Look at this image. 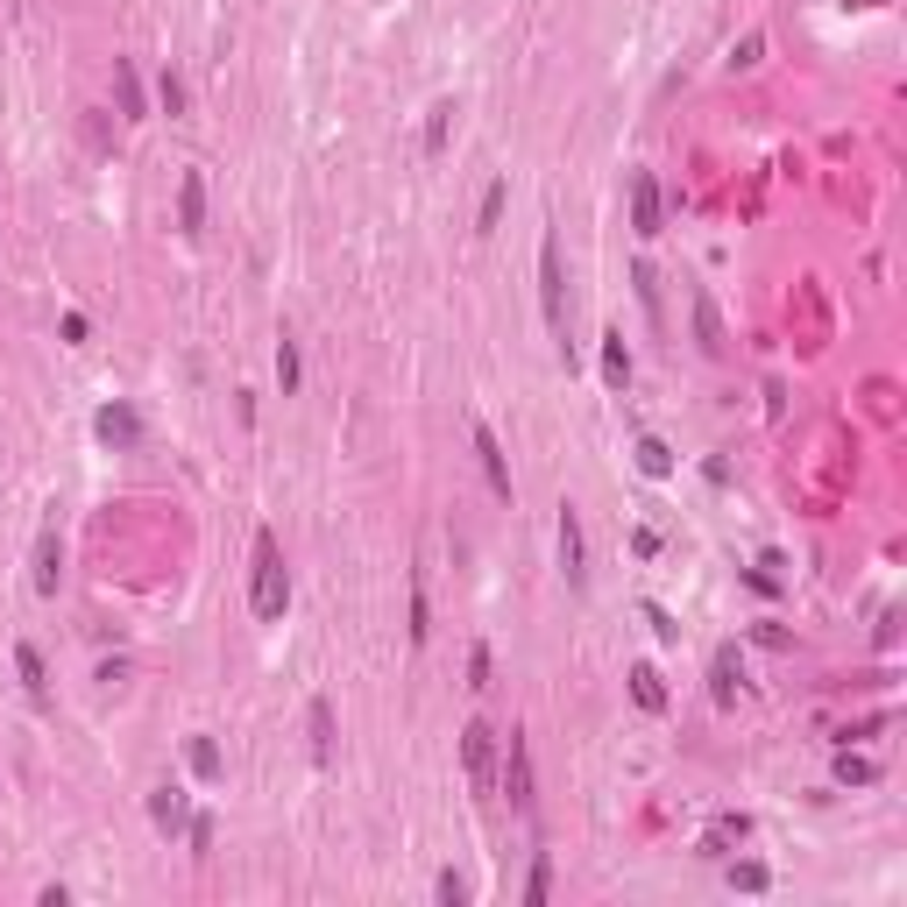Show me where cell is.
<instances>
[{"instance_id":"cell-4","label":"cell","mask_w":907,"mask_h":907,"mask_svg":"<svg viewBox=\"0 0 907 907\" xmlns=\"http://www.w3.org/2000/svg\"><path fill=\"white\" fill-rule=\"evenodd\" d=\"M461 766H468V787L489 794V766H497V730H489V723H468L461 730Z\"/></svg>"},{"instance_id":"cell-1","label":"cell","mask_w":907,"mask_h":907,"mask_svg":"<svg viewBox=\"0 0 907 907\" xmlns=\"http://www.w3.org/2000/svg\"><path fill=\"white\" fill-rule=\"evenodd\" d=\"M256 617L277 624L284 603H291V574H284V553H277V532H256V589H249Z\"/></svg>"},{"instance_id":"cell-21","label":"cell","mask_w":907,"mask_h":907,"mask_svg":"<svg viewBox=\"0 0 907 907\" xmlns=\"http://www.w3.org/2000/svg\"><path fill=\"white\" fill-rule=\"evenodd\" d=\"M730 844H745V815H723L716 830H709V844H702V851H709V858H723Z\"/></svg>"},{"instance_id":"cell-33","label":"cell","mask_w":907,"mask_h":907,"mask_svg":"<svg viewBox=\"0 0 907 907\" xmlns=\"http://www.w3.org/2000/svg\"><path fill=\"white\" fill-rule=\"evenodd\" d=\"M433 893H440L447 907H461V900H468V879H454V872H440V886H433Z\"/></svg>"},{"instance_id":"cell-31","label":"cell","mask_w":907,"mask_h":907,"mask_svg":"<svg viewBox=\"0 0 907 907\" xmlns=\"http://www.w3.org/2000/svg\"><path fill=\"white\" fill-rule=\"evenodd\" d=\"M645 624H652V631H659V638H667V645H674V638H681V624H674V617H667V610H659V603H645Z\"/></svg>"},{"instance_id":"cell-16","label":"cell","mask_w":907,"mask_h":907,"mask_svg":"<svg viewBox=\"0 0 907 907\" xmlns=\"http://www.w3.org/2000/svg\"><path fill=\"white\" fill-rule=\"evenodd\" d=\"M149 815H156V830L178 837V830H185V794H178V787H156V794H149Z\"/></svg>"},{"instance_id":"cell-22","label":"cell","mask_w":907,"mask_h":907,"mask_svg":"<svg viewBox=\"0 0 907 907\" xmlns=\"http://www.w3.org/2000/svg\"><path fill=\"white\" fill-rule=\"evenodd\" d=\"M192 773L199 780H220V745H213V737H192Z\"/></svg>"},{"instance_id":"cell-27","label":"cell","mask_w":907,"mask_h":907,"mask_svg":"<svg viewBox=\"0 0 907 907\" xmlns=\"http://www.w3.org/2000/svg\"><path fill=\"white\" fill-rule=\"evenodd\" d=\"M837 780H844V787H872L879 773H872L865 759H851V752H844V759H837Z\"/></svg>"},{"instance_id":"cell-5","label":"cell","mask_w":907,"mask_h":907,"mask_svg":"<svg viewBox=\"0 0 907 907\" xmlns=\"http://www.w3.org/2000/svg\"><path fill=\"white\" fill-rule=\"evenodd\" d=\"M504 787H511V808L532 815V745H525V730H511V759H504Z\"/></svg>"},{"instance_id":"cell-10","label":"cell","mask_w":907,"mask_h":907,"mask_svg":"<svg viewBox=\"0 0 907 907\" xmlns=\"http://www.w3.org/2000/svg\"><path fill=\"white\" fill-rule=\"evenodd\" d=\"M93 433H100L107 447H135V440H142V426H135V411H128V404H107L100 419H93Z\"/></svg>"},{"instance_id":"cell-26","label":"cell","mask_w":907,"mask_h":907,"mask_svg":"<svg viewBox=\"0 0 907 907\" xmlns=\"http://www.w3.org/2000/svg\"><path fill=\"white\" fill-rule=\"evenodd\" d=\"M489 674H497V659H489V645H475V652H468V688L482 695V688H489Z\"/></svg>"},{"instance_id":"cell-15","label":"cell","mask_w":907,"mask_h":907,"mask_svg":"<svg viewBox=\"0 0 907 907\" xmlns=\"http://www.w3.org/2000/svg\"><path fill=\"white\" fill-rule=\"evenodd\" d=\"M737 681H745V674H737V652H716V674H709V702H716V709H730V702H737Z\"/></svg>"},{"instance_id":"cell-2","label":"cell","mask_w":907,"mask_h":907,"mask_svg":"<svg viewBox=\"0 0 907 907\" xmlns=\"http://www.w3.org/2000/svg\"><path fill=\"white\" fill-rule=\"evenodd\" d=\"M539 305H546V326L560 341V362L574 369V348H567V277H560V241L553 234L539 241Z\"/></svg>"},{"instance_id":"cell-25","label":"cell","mask_w":907,"mask_h":907,"mask_svg":"<svg viewBox=\"0 0 907 907\" xmlns=\"http://www.w3.org/2000/svg\"><path fill=\"white\" fill-rule=\"evenodd\" d=\"M114 78H121V114H128V121H142V86H135V71H128V64H114Z\"/></svg>"},{"instance_id":"cell-7","label":"cell","mask_w":907,"mask_h":907,"mask_svg":"<svg viewBox=\"0 0 907 907\" xmlns=\"http://www.w3.org/2000/svg\"><path fill=\"white\" fill-rule=\"evenodd\" d=\"M468 440H475V461H482V475H489V489L497 497H511V461H504V447H497V433H489L482 419L468 426Z\"/></svg>"},{"instance_id":"cell-20","label":"cell","mask_w":907,"mask_h":907,"mask_svg":"<svg viewBox=\"0 0 907 907\" xmlns=\"http://www.w3.org/2000/svg\"><path fill=\"white\" fill-rule=\"evenodd\" d=\"M638 468H645V475H674V447L645 433V440H638Z\"/></svg>"},{"instance_id":"cell-29","label":"cell","mask_w":907,"mask_h":907,"mask_svg":"<svg viewBox=\"0 0 907 907\" xmlns=\"http://www.w3.org/2000/svg\"><path fill=\"white\" fill-rule=\"evenodd\" d=\"M546 893H553V865H546V858H539V865H532V879H525V900H532V907H539V900H546Z\"/></svg>"},{"instance_id":"cell-24","label":"cell","mask_w":907,"mask_h":907,"mask_svg":"<svg viewBox=\"0 0 907 907\" xmlns=\"http://www.w3.org/2000/svg\"><path fill=\"white\" fill-rule=\"evenodd\" d=\"M156 100H163V114H185V78L163 71V78H156Z\"/></svg>"},{"instance_id":"cell-17","label":"cell","mask_w":907,"mask_h":907,"mask_svg":"<svg viewBox=\"0 0 907 907\" xmlns=\"http://www.w3.org/2000/svg\"><path fill=\"white\" fill-rule=\"evenodd\" d=\"M631 702H638V709H652V716L667 709V688H659V667H631Z\"/></svg>"},{"instance_id":"cell-30","label":"cell","mask_w":907,"mask_h":907,"mask_svg":"<svg viewBox=\"0 0 907 907\" xmlns=\"http://www.w3.org/2000/svg\"><path fill=\"white\" fill-rule=\"evenodd\" d=\"M759 57H766V36H745V43H737V50H730V64H737V71H752Z\"/></svg>"},{"instance_id":"cell-3","label":"cell","mask_w":907,"mask_h":907,"mask_svg":"<svg viewBox=\"0 0 907 907\" xmlns=\"http://www.w3.org/2000/svg\"><path fill=\"white\" fill-rule=\"evenodd\" d=\"M560 574L567 589H589V546H582V511L560 504Z\"/></svg>"},{"instance_id":"cell-14","label":"cell","mask_w":907,"mask_h":907,"mask_svg":"<svg viewBox=\"0 0 907 907\" xmlns=\"http://www.w3.org/2000/svg\"><path fill=\"white\" fill-rule=\"evenodd\" d=\"M15 674H22V688H29L36 702L50 695V667H43V652H36V645H15Z\"/></svg>"},{"instance_id":"cell-8","label":"cell","mask_w":907,"mask_h":907,"mask_svg":"<svg viewBox=\"0 0 907 907\" xmlns=\"http://www.w3.org/2000/svg\"><path fill=\"white\" fill-rule=\"evenodd\" d=\"M631 227L645 241L659 234V185H652V171H631Z\"/></svg>"},{"instance_id":"cell-23","label":"cell","mask_w":907,"mask_h":907,"mask_svg":"<svg viewBox=\"0 0 907 907\" xmlns=\"http://www.w3.org/2000/svg\"><path fill=\"white\" fill-rule=\"evenodd\" d=\"M277 383H284V397L298 390V341H291V334L277 341Z\"/></svg>"},{"instance_id":"cell-32","label":"cell","mask_w":907,"mask_h":907,"mask_svg":"<svg viewBox=\"0 0 907 907\" xmlns=\"http://www.w3.org/2000/svg\"><path fill=\"white\" fill-rule=\"evenodd\" d=\"M730 886H745V893H759V886H766V865H730Z\"/></svg>"},{"instance_id":"cell-9","label":"cell","mask_w":907,"mask_h":907,"mask_svg":"<svg viewBox=\"0 0 907 907\" xmlns=\"http://www.w3.org/2000/svg\"><path fill=\"white\" fill-rule=\"evenodd\" d=\"M57 560H64V546H57V525H43V532H36V574H29V582H36V596H57V574H64Z\"/></svg>"},{"instance_id":"cell-12","label":"cell","mask_w":907,"mask_h":907,"mask_svg":"<svg viewBox=\"0 0 907 907\" xmlns=\"http://www.w3.org/2000/svg\"><path fill=\"white\" fill-rule=\"evenodd\" d=\"M603 383H610V390H624V383H631V348H624V334H617V326L603 334Z\"/></svg>"},{"instance_id":"cell-6","label":"cell","mask_w":907,"mask_h":907,"mask_svg":"<svg viewBox=\"0 0 907 907\" xmlns=\"http://www.w3.org/2000/svg\"><path fill=\"white\" fill-rule=\"evenodd\" d=\"M688 305H695V348L723 362V355H730V334H723V312H716V298H709V291H695Z\"/></svg>"},{"instance_id":"cell-34","label":"cell","mask_w":907,"mask_h":907,"mask_svg":"<svg viewBox=\"0 0 907 907\" xmlns=\"http://www.w3.org/2000/svg\"><path fill=\"white\" fill-rule=\"evenodd\" d=\"M57 334H64L71 348H78V341H86V334H93V326H86V312H64V326H57Z\"/></svg>"},{"instance_id":"cell-13","label":"cell","mask_w":907,"mask_h":907,"mask_svg":"<svg viewBox=\"0 0 907 907\" xmlns=\"http://www.w3.org/2000/svg\"><path fill=\"white\" fill-rule=\"evenodd\" d=\"M178 220H185V234L206 227V185H199V171H185V185H178Z\"/></svg>"},{"instance_id":"cell-28","label":"cell","mask_w":907,"mask_h":907,"mask_svg":"<svg viewBox=\"0 0 907 907\" xmlns=\"http://www.w3.org/2000/svg\"><path fill=\"white\" fill-rule=\"evenodd\" d=\"M426 631H433V624H426V589L411 582V645H426Z\"/></svg>"},{"instance_id":"cell-11","label":"cell","mask_w":907,"mask_h":907,"mask_svg":"<svg viewBox=\"0 0 907 907\" xmlns=\"http://www.w3.org/2000/svg\"><path fill=\"white\" fill-rule=\"evenodd\" d=\"M305 716H312V759H319V766H334V702L319 695Z\"/></svg>"},{"instance_id":"cell-18","label":"cell","mask_w":907,"mask_h":907,"mask_svg":"<svg viewBox=\"0 0 907 907\" xmlns=\"http://www.w3.org/2000/svg\"><path fill=\"white\" fill-rule=\"evenodd\" d=\"M504 199H511V185H504V178H489V192H482V213H475V234H497V220H504Z\"/></svg>"},{"instance_id":"cell-19","label":"cell","mask_w":907,"mask_h":907,"mask_svg":"<svg viewBox=\"0 0 907 907\" xmlns=\"http://www.w3.org/2000/svg\"><path fill=\"white\" fill-rule=\"evenodd\" d=\"M454 114H461L454 100H440V107H433V121H426V156H440V149H447V135H454Z\"/></svg>"}]
</instances>
